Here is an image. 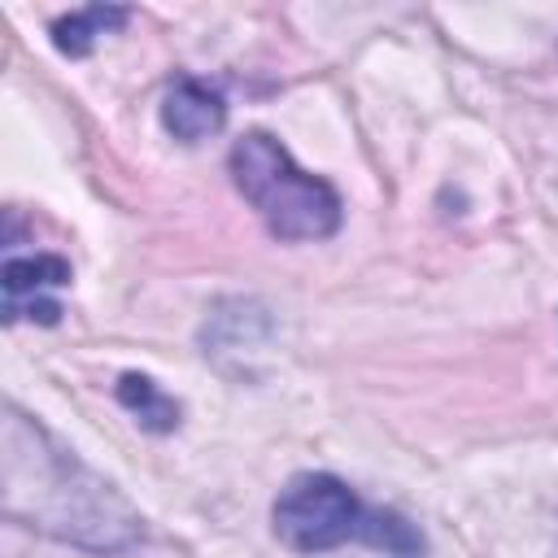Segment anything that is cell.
I'll return each mask as SVG.
<instances>
[{
  "label": "cell",
  "mask_w": 558,
  "mask_h": 558,
  "mask_svg": "<svg viewBox=\"0 0 558 558\" xmlns=\"http://www.w3.org/2000/svg\"><path fill=\"white\" fill-rule=\"evenodd\" d=\"M0 510L9 523L92 554H122L144 536L126 493L13 401L0 423Z\"/></svg>",
  "instance_id": "obj_1"
},
{
  "label": "cell",
  "mask_w": 558,
  "mask_h": 558,
  "mask_svg": "<svg viewBox=\"0 0 558 558\" xmlns=\"http://www.w3.org/2000/svg\"><path fill=\"white\" fill-rule=\"evenodd\" d=\"M270 523H275V536L296 554H327L349 541L384 549L388 558L427 554L423 532L405 514L366 506L340 475H327V471L292 475L270 506Z\"/></svg>",
  "instance_id": "obj_2"
},
{
  "label": "cell",
  "mask_w": 558,
  "mask_h": 558,
  "mask_svg": "<svg viewBox=\"0 0 558 558\" xmlns=\"http://www.w3.org/2000/svg\"><path fill=\"white\" fill-rule=\"evenodd\" d=\"M231 179L275 240H327L344 218L340 192L327 179L301 170L292 153L266 131H244L231 144Z\"/></svg>",
  "instance_id": "obj_3"
},
{
  "label": "cell",
  "mask_w": 558,
  "mask_h": 558,
  "mask_svg": "<svg viewBox=\"0 0 558 558\" xmlns=\"http://www.w3.org/2000/svg\"><path fill=\"white\" fill-rule=\"evenodd\" d=\"M70 283V262L57 253H26V257H4L0 266V288H4V323L31 318V323H57L61 292Z\"/></svg>",
  "instance_id": "obj_4"
},
{
  "label": "cell",
  "mask_w": 558,
  "mask_h": 558,
  "mask_svg": "<svg viewBox=\"0 0 558 558\" xmlns=\"http://www.w3.org/2000/svg\"><path fill=\"white\" fill-rule=\"evenodd\" d=\"M227 122V100L218 87L192 78V74H179L170 78L166 96H161V126L183 140V144H201L209 135H218Z\"/></svg>",
  "instance_id": "obj_5"
},
{
  "label": "cell",
  "mask_w": 558,
  "mask_h": 558,
  "mask_svg": "<svg viewBox=\"0 0 558 558\" xmlns=\"http://www.w3.org/2000/svg\"><path fill=\"white\" fill-rule=\"evenodd\" d=\"M126 17H131V9H122V4H87V9H74V13H65V17L52 22V44L65 57H87L100 44V35H113L118 26H126Z\"/></svg>",
  "instance_id": "obj_6"
},
{
  "label": "cell",
  "mask_w": 558,
  "mask_h": 558,
  "mask_svg": "<svg viewBox=\"0 0 558 558\" xmlns=\"http://www.w3.org/2000/svg\"><path fill=\"white\" fill-rule=\"evenodd\" d=\"M118 401L135 414V423H140L144 432H157V436L174 432L179 418H183V405H179L170 392H161V384H153L148 375H135V371H126V375L118 379Z\"/></svg>",
  "instance_id": "obj_7"
}]
</instances>
